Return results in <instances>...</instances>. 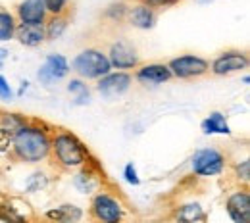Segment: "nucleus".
I'll list each match as a JSON object with an SVG mask.
<instances>
[{"instance_id":"1","label":"nucleus","mask_w":250,"mask_h":223,"mask_svg":"<svg viewBox=\"0 0 250 223\" xmlns=\"http://www.w3.org/2000/svg\"><path fill=\"white\" fill-rule=\"evenodd\" d=\"M50 137L52 125L42 120L29 118V122L14 133L12 146L6 152L8 158L18 163H39L48 160L50 154Z\"/></svg>"},{"instance_id":"2","label":"nucleus","mask_w":250,"mask_h":223,"mask_svg":"<svg viewBox=\"0 0 250 223\" xmlns=\"http://www.w3.org/2000/svg\"><path fill=\"white\" fill-rule=\"evenodd\" d=\"M89 158H91V152L75 133H71L69 129L52 127L48 160L58 171L79 169L81 165L87 163Z\"/></svg>"},{"instance_id":"3","label":"nucleus","mask_w":250,"mask_h":223,"mask_svg":"<svg viewBox=\"0 0 250 223\" xmlns=\"http://www.w3.org/2000/svg\"><path fill=\"white\" fill-rule=\"evenodd\" d=\"M69 69L83 81H87V79L98 81L100 77H104V75H108L112 71V65H110V60H108L104 50H100V48H85L71 60Z\"/></svg>"},{"instance_id":"4","label":"nucleus","mask_w":250,"mask_h":223,"mask_svg":"<svg viewBox=\"0 0 250 223\" xmlns=\"http://www.w3.org/2000/svg\"><path fill=\"white\" fill-rule=\"evenodd\" d=\"M89 220L93 223H124L125 208L122 200L108 191L96 192L89 206Z\"/></svg>"},{"instance_id":"5","label":"nucleus","mask_w":250,"mask_h":223,"mask_svg":"<svg viewBox=\"0 0 250 223\" xmlns=\"http://www.w3.org/2000/svg\"><path fill=\"white\" fill-rule=\"evenodd\" d=\"M190 167L198 177H214L223 173V169L227 167V158L218 148H200L190 160Z\"/></svg>"},{"instance_id":"6","label":"nucleus","mask_w":250,"mask_h":223,"mask_svg":"<svg viewBox=\"0 0 250 223\" xmlns=\"http://www.w3.org/2000/svg\"><path fill=\"white\" fill-rule=\"evenodd\" d=\"M166 65L171 71V77H177V79H198L210 73V62L196 54L177 56Z\"/></svg>"},{"instance_id":"7","label":"nucleus","mask_w":250,"mask_h":223,"mask_svg":"<svg viewBox=\"0 0 250 223\" xmlns=\"http://www.w3.org/2000/svg\"><path fill=\"white\" fill-rule=\"evenodd\" d=\"M110 65L120 69V71H129V69H137L141 65V56L137 52V46L129 41V39H116L108 52H106Z\"/></svg>"},{"instance_id":"8","label":"nucleus","mask_w":250,"mask_h":223,"mask_svg":"<svg viewBox=\"0 0 250 223\" xmlns=\"http://www.w3.org/2000/svg\"><path fill=\"white\" fill-rule=\"evenodd\" d=\"M250 64L249 54L245 50H225L218 54L212 64H210V73L216 75V77H225V75H231V73H239L243 69H247Z\"/></svg>"},{"instance_id":"9","label":"nucleus","mask_w":250,"mask_h":223,"mask_svg":"<svg viewBox=\"0 0 250 223\" xmlns=\"http://www.w3.org/2000/svg\"><path fill=\"white\" fill-rule=\"evenodd\" d=\"M73 185L75 189L83 194H94V192L104 191V171L100 169L98 162L91 156L87 160L85 165L79 167L77 175L73 177Z\"/></svg>"},{"instance_id":"10","label":"nucleus","mask_w":250,"mask_h":223,"mask_svg":"<svg viewBox=\"0 0 250 223\" xmlns=\"http://www.w3.org/2000/svg\"><path fill=\"white\" fill-rule=\"evenodd\" d=\"M133 85V75L129 71H110L96 81V91L104 98H116L127 93Z\"/></svg>"},{"instance_id":"11","label":"nucleus","mask_w":250,"mask_h":223,"mask_svg":"<svg viewBox=\"0 0 250 223\" xmlns=\"http://www.w3.org/2000/svg\"><path fill=\"white\" fill-rule=\"evenodd\" d=\"M225 210L233 223H250V192L249 187H239L225 200Z\"/></svg>"},{"instance_id":"12","label":"nucleus","mask_w":250,"mask_h":223,"mask_svg":"<svg viewBox=\"0 0 250 223\" xmlns=\"http://www.w3.org/2000/svg\"><path fill=\"white\" fill-rule=\"evenodd\" d=\"M14 16L18 23H23V25H44L48 12L42 0H21L16 6Z\"/></svg>"},{"instance_id":"13","label":"nucleus","mask_w":250,"mask_h":223,"mask_svg":"<svg viewBox=\"0 0 250 223\" xmlns=\"http://www.w3.org/2000/svg\"><path fill=\"white\" fill-rule=\"evenodd\" d=\"M158 12L143 4L141 0H129V8L125 14V23L135 29H152L156 23Z\"/></svg>"},{"instance_id":"14","label":"nucleus","mask_w":250,"mask_h":223,"mask_svg":"<svg viewBox=\"0 0 250 223\" xmlns=\"http://www.w3.org/2000/svg\"><path fill=\"white\" fill-rule=\"evenodd\" d=\"M133 79L139 81L141 85L156 87V85L167 83V81L173 79V77H171V71L167 69L166 64H141L135 69Z\"/></svg>"},{"instance_id":"15","label":"nucleus","mask_w":250,"mask_h":223,"mask_svg":"<svg viewBox=\"0 0 250 223\" xmlns=\"http://www.w3.org/2000/svg\"><path fill=\"white\" fill-rule=\"evenodd\" d=\"M69 73V64L62 54H48L39 71V81L42 85H50L58 79H63Z\"/></svg>"},{"instance_id":"16","label":"nucleus","mask_w":250,"mask_h":223,"mask_svg":"<svg viewBox=\"0 0 250 223\" xmlns=\"http://www.w3.org/2000/svg\"><path fill=\"white\" fill-rule=\"evenodd\" d=\"M73 2L69 4V8L62 12V14H56V16H48L46 21H44V35H46V41H56L60 39L65 29L69 27L71 20H73Z\"/></svg>"},{"instance_id":"17","label":"nucleus","mask_w":250,"mask_h":223,"mask_svg":"<svg viewBox=\"0 0 250 223\" xmlns=\"http://www.w3.org/2000/svg\"><path fill=\"white\" fill-rule=\"evenodd\" d=\"M14 39H18L20 44L29 46V48L41 46L46 41L44 25H23V23H18L16 33H14Z\"/></svg>"},{"instance_id":"18","label":"nucleus","mask_w":250,"mask_h":223,"mask_svg":"<svg viewBox=\"0 0 250 223\" xmlns=\"http://www.w3.org/2000/svg\"><path fill=\"white\" fill-rule=\"evenodd\" d=\"M206 220V212L198 202H187L179 204L171 212V222L173 223H198Z\"/></svg>"},{"instance_id":"19","label":"nucleus","mask_w":250,"mask_h":223,"mask_svg":"<svg viewBox=\"0 0 250 223\" xmlns=\"http://www.w3.org/2000/svg\"><path fill=\"white\" fill-rule=\"evenodd\" d=\"M50 223H79L83 220V210L75 204H62L44 214Z\"/></svg>"},{"instance_id":"20","label":"nucleus","mask_w":250,"mask_h":223,"mask_svg":"<svg viewBox=\"0 0 250 223\" xmlns=\"http://www.w3.org/2000/svg\"><path fill=\"white\" fill-rule=\"evenodd\" d=\"M0 222L4 223H33L20 208H16V198L0 196Z\"/></svg>"},{"instance_id":"21","label":"nucleus","mask_w":250,"mask_h":223,"mask_svg":"<svg viewBox=\"0 0 250 223\" xmlns=\"http://www.w3.org/2000/svg\"><path fill=\"white\" fill-rule=\"evenodd\" d=\"M202 131L206 135H229L231 133V127L225 120V116L221 112H212L204 122H202Z\"/></svg>"},{"instance_id":"22","label":"nucleus","mask_w":250,"mask_h":223,"mask_svg":"<svg viewBox=\"0 0 250 223\" xmlns=\"http://www.w3.org/2000/svg\"><path fill=\"white\" fill-rule=\"evenodd\" d=\"M16 27H18V20H16L14 12L0 6V42L14 39Z\"/></svg>"},{"instance_id":"23","label":"nucleus","mask_w":250,"mask_h":223,"mask_svg":"<svg viewBox=\"0 0 250 223\" xmlns=\"http://www.w3.org/2000/svg\"><path fill=\"white\" fill-rule=\"evenodd\" d=\"M27 122H29V118L23 116V114H14V112H2L0 110V127L10 131V133L20 131Z\"/></svg>"},{"instance_id":"24","label":"nucleus","mask_w":250,"mask_h":223,"mask_svg":"<svg viewBox=\"0 0 250 223\" xmlns=\"http://www.w3.org/2000/svg\"><path fill=\"white\" fill-rule=\"evenodd\" d=\"M67 91L75 96V104H87L91 93H89V87L85 85L83 79H71L69 85H67Z\"/></svg>"},{"instance_id":"25","label":"nucleus","mask_w":250,"mask_h":223,"mask_svg":"<svg viewBox=\"0 0 250 223\" xmlns=\"http://www.w3.org/2000/svg\"><path fill=\"white\" fill-rule=\"evenodd\" d=\"M129 8V0H120L112 6H108V10L104 12V18L112 20L114 23H125V14Z\"/></svg>"},{"instance_id":"26","label":"nucleus","mask_w":250,"mask_h":223,"mask_svg":"<svg viewBox=\"0 0 250 223\" xmlns=\"http://www.w3.org/2000/svg\"><path fill=\"white\" fill-rule=\"evenodd\" d=\"M233 177L237 179L239 187H249V179H250V160H243V162H237L233 165Z\"/></svg>"},{"instance_id":"27","label":"nucleus","mask_w":250,"mask_h":223,"mask_svg":"<svg viewBox=\"0 0 250 223\" xmlns=\"http://www.w3.org/2000/svg\"><path fill=\"white\" fill-rule=\"evenodd\" d=\"M42 2H44V8H46L48 16H56V14L65 12L73 0H42Z\"/></svg>"},{"instance_id":"28","label":"nucleus","mask_w":250,"mask_h":223,"mask_svg":"<svg viewBox=\"0 0 250 223\" xmlns=\"http://www.w3.org/2000/svg\"><path fill=\"white\" fill-rule=\"evenodd\" d=\"M46 177L42 173H35L33 177H29V183H27V192H35V191H41L46 187Z\"/></svg>"},{"instance_id":"29","label":"nucleus","mask_w":250,"mask_h":223,"mask_svg":"<svg viewBox=\"0 0 250 223\" xmlns=\"http://www.w3.org/2000/svg\"><path fill=\"white\" fill-rule=\"evenodd\" d=\"M12 139H14V133L6 131V129L0 127V154L8 152L10 146H12Z\"/></svg>"},{"instance_id":"30","label":"nucleus","mask_w":250,"mask_h":223,"mask_svg":"<svg viewBox=\"0 0 250 223\" xmlns=\"http://www.w3.org/2000/svg\"><path fill=\"white\" fill-rule=\"evenodd\" d=\"M143 4H146L148 8H152V10H162V8H169V6H175L177 2H181V0H141Z\"/></svg>"},{"instance_id":"31","label":"nucleus","mask_w":250,"mask_h":223,"mask_svg":"<svg viewBox=\"0 0 250 223\" xmlns=\"http://www.w3.org/2000/svg\"><path fill=\"white\" fill-rule=\"evenodd\" d=\"M124 177L127 183H131V185H139L141 183V179H139V175H137V169H135V165L133 163H127L124 169Z\"/></svg>"},{"instance_id":"32","label":"nucleus","mask_w":250,"mask_h":223,"mask_svg":"<svg viewBox=\"0 0 250 223\" xmlns=\"http://www.w3.org/2000/svg\"><path fill=\"white\" fill-rule=\"evenodd\" d=\"M12 96H14V93H12L10 85H8V81L0 75V98H2V100H10Z\"/></svg>"},{"instance_id":"33","label":"nucleus","mask_w":250,"mask_h":223,"mask_svg":"<svg viewBox=\"0 0 250 223\" xmlns=\"http://www.w3.org/2000/svg\"><path fill=\"white\" fill-rule=\"evenodd\" d=\"M2 65H4V60H2V58H0V67H2Z\"/></svg>"}]
</instances>
